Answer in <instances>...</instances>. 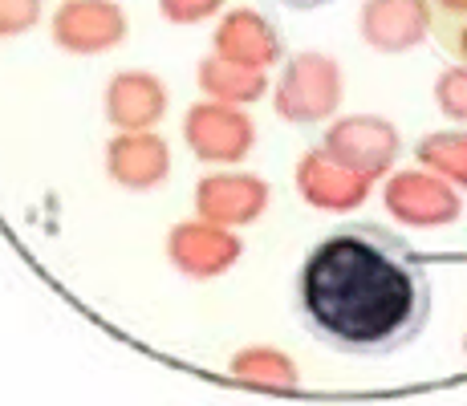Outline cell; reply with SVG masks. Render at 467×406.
<instances>
[{
	"instance_id": "cell-1",
	"label": "cell",
	"mask_w": 467,
	"mask_h": 406,
	"mask_svg": "<svg viewBox=\"0 0 467 406\" xmlns=\"http://www.w3.org/2000/svg\"><path fill=\"white\" fill-rule=\"evenodd\" d=\"M293 309L317 346L346 358H390L431 321L427 260L386 224H341L305 252Z\"/></svg>"
},
{
	"instance_id": "cell-4",
	"label": "cell",
	"mask_w": 467,
	"mask_h": 406,
	"mask_svg": "<svg viewBox=\"0 0 467 406\" xmlns=\"http://www.w3.org/2000/svg\"><path fill=\"white\" fill-rule=\"evenodd\" d=\"M455 5H467V0H455Z\"/></svg>"
},
{
	"instance_id": "cell-3",
	"label": "cell",
	"mask_w": 467,
	"mask_h": 406,
	"mask_svg": "<svg viewBox=\"0 0 467 406\" xmlns=\"http://www.w3.org/2000/svg\"><path fill=\"white\" fill-rule=\"evenodd\" d=\"M281 5H293V8H317V5H326V0H281Z\"/></svg>"
},
{
	"instance_id": "cell-2",
	"label": "cell",
	"mask_w": 467,
	"mask_h": 406,
	"mask_svg": "<svg viewBox=\"0 0 467 406\" xmlns=\"http://www.w3.org/2000/svg\"><path fill=\"white\" fill-rule=\"evenodd\" d=\"M370 16V37L382 45H407L423 33V5L419 0H374L366 8Z\"/></svg>"
}]
</instances>
